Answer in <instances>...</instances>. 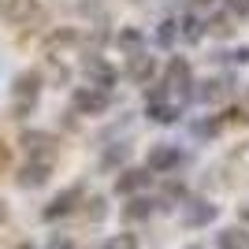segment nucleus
Returning <instances> with one entry per match:
<instances>
[{
  "instance_id": "nucleus-1",
  "label": "nucleus",
  "mask_w": 249,
  "mask_h": 249,
  "mask_svg": "<svg viewBox=\"0 0 249 249\" xmlns=\"http://www.w3.org/2000/svg\"><path fill=\"white\" fill-rule=\"evenodd\" d=\"M37 89H41V74L37 71H22L19 78H15V97H19V104H15V112L26 115L37 104Z\"/></svg>"
},
{
  "instance_id": "nucleus-2",
  "label": "nucleus",
  "mask_w": 249,
  "mask_h": 249,
  "mask_svg": "<svg viewBox=\"0 0 249 249\" xmlns=\"http://www.w3.org/2000/svg\"><path fill=\"white\" fill-rule=\"evenodd\" d=\"M74 108L82 115H101L108 108V89L101 86H82V89H74Z\"/></svg>"
},
{
  "instance_id": "nucleus-3",
  "label": "nucleus",
  "mask_w": 249,
  "mask_h": 249,
  "mask_svg": "<svg viewBox=\"0 0 249 249\" xmlns=\"http://www.w3.org/2000/svg\"><path fill=\"white\" fill-rule=\"evenodd\" d=\"M22 149L30 153V160H45V164H52V156H56V142H52V134H41V130L22 134Z\"/></svg>"
},
{
  "instance_id": "nucleus-4",
  "label": "nucleus",
  "mask_w": 249,
  "mask_h": 249,
  "mask_svg": "<svg viewBox=\"0 0 249 249\" xmlns=\"http://www.w3.org/2000/svg\"><path fill=\"white\" fill-rule=\"evenodd\" d=\"M149 119H156V123H175V119H178V108H175V104H167V89H164V86L149 93Z\"/></svg>"
},
{
  "instance_id": "nucleus-5",
  "label": "nucleus",
  "mask_w": 249,
  "mask_h": 249,
  "mask_svg": "<svg viewBox=\"0 0 249 249\" xmlns=\"http://www.w3.org/2000/svg\"><path fill=\"white\" fill-rule=\"evenodd\" d=\"M212 219H216V205H208V201H186V208H182V223L186 227H205Z\"/></svg>"
},
{
  "instance_id": "nucleus-6",
  "label": "nucleus",
  "mask_w": 249,
  "mask_h": 249,
  "mask_svg": "<svg viewBox=\"0 0 249 249\" xmlns=\"http://www.w3.org/2000/svg\"><path fill=\"white\" fill-rule=\"evenodd\" d=\"M49 171H52V164H45V160H30V164L19 171V186H22V190L45 186V182H49Z\"/></svg>"
},
{
  "instance_id": "nucleus-7",
  "label": "nucleus",
  "mask_w": 249,
  "mask_h": 249,
  "mask_svg": "<svg viewBox=\"0 0 249 249\" xmlns=\"http://www.w3.org/2000/svg\"><path fill=\"white\" fill-rule=\"evenodd\" d=\"M78 197H82V186H71V190H63L60 197H52V205L45 208L41 216H45V219H60V216H67V212L74 208V201H78Z\"/></svg>"
},
{
  "instance_id": "nucleus-8",
  "label": "nucleus",
  "mask_w": 249,
  "mask_h": 249,
  "mask_svg": "<svg viewBox=\"0 0 249 249\" xmlns=\"http://www.w3.org/2000/svg\"><path fill=\"white\" fill-rule=\"evenodd\" d=\"M153 74H156V60H153V56H145V52H134L130 63H126V78H134V82H149Z\"/></svg>"
},
{
  "instance_id": "nucleus-9",
  "label": "nucleus",
  "mask_w": 249,
  "mask_h": 249,
  "mask_svg": "<svg viewBox=\"0 0 249 249\" xmlns=\"http://www.w3.org/2000/svg\"><path fill=\"white\" fill-rule=\"evenodd\" d=\"M149 171H142V167H130V171H123V175L115 178V194H138V190L149 186Z\"/></svg>"
},
{
  "instance_id": "nucleus-10",
  "label": "nucleus",
  "mask_w": 249,
  "mask_h": 249,
  "mask_svg": "<svg viewBox=\"0 0 249 249\" xmlns=\"http://www.w3.org/2000/svg\"><path fill=\"white\" fill-rule=\"evenodd\" d=\"M178 164V149H171V145H156L153 153H149V171H171V167Z\"/></svg>"
},
{
  "instance_id": "nucleus-11",
  "label": "nucleus",
  "mask_w": 249,
  "mask_h": 249,
  "mask_svg": "<svg viewBox=\"0 0 249 249\" xmlns=\"http://www.w3.org/2000/svg\"><path fill=\"white\" fill-rule=\"evenodd\" d=\"M164 86H175V89H186V86H190V67H186V60H178V56H175V60L167 63V82H164Z\"/></svg>"
},
{
  "instance_id": "nucleus-12",
  "label": "nucleus",
  "mask_w": 249,
  "mask_h": 249,
  "mask_svg": "<svg viewBox=\"0 0 249 249\" xmlns=\"http://www.w3.org/2000/svg\"><path fill=\"white\" fill-rule=\"evenodd\" d=\"M86 74H89L93 82H101V89H108V86L115 82V71L104 60H86Z\"/></svg>"
},
{
  "instance_id": "nucleus-13",
  "label": "nucleus",
  "mask_w": 249,
  "mask_h": 249,
  "mask_svg": "<svg viewBox=\"0 0 249 249\" xmlns=\"http://www.w3.org/2000/svg\"><path fill=\"white\" fill-rule=\"evenodd\" d=\"M149 212H153V201H149V197H130L123 205V219H126V223H138V219H145Z\"/></svg>"
},
{
  "instance_id": "nucleus-14",
  "label": "nucleus",
  "mask_w": 249,
  "mask_h": 249,
  "mask_svg": "<svg viewBox=\"0 0 249 249\" xmlns=\"http://www.w3.org/2000/svg\"><path fill=\"white\" fill-rule=\"evenodd\" d=\"M216 246L219 249H249V234H242V231H219L216 234Z\"/></svg>"
},
{
  "instance_id": "nucleus-15",
  "label": "nucleus",
  "mask_w": 249,
  "mask_h": 249,
  "mask_svg": "<svg viewBox=\"0 0 249 249\" xmlns=\"http://www.w3.org/2000/svg\"><path fill=\"white\" fill-rule=\"evenodd\" d=\"M8 19L11 22H22V19H30L34 11H37V0H8Z\"/></svg>"
},
{
  "instance_id": "nucleus-16",
  "label": "nucleus",
  "mask_w": 249,
  "mask_h": 249,
  "mask_svg": "<svg viewBox=\"0 0 249 249\" xmlns=\"http://www.w3.org/2000/svg\"><path fill=\"white\" fill-rule=\"evenodd\" d=\"M227 89H231L227 78H208L205 89H201V101H223V97H227Z\"/></svg>"
},
{
  "instance_id": "nucleus-17",
  "label": "nucleus",
  "mask_w": 249,
  "mask_h": 249,
  "mask_svg": "<svg viewBox=\"0 0 249 249\" xmlns=\"http://www.w3.org/2000/svg\"><path fill=\"white\" fill-rule=\"evenodd\" d=\"M104 249H138V238L134 234H115V238L104 242Z\"/></svg>"
},
{
  "instance_id": "nucleus-18",
  "label": "nucleus",
  "mask_w": 249,
  "mask_h": 249,
  "mask_svg": "<svg viewBox=\"0 0 249 249\" xmlns=\"http://www.w3.org/2000/svg\"><path fill=\"white\" fill-rule=\"evenodd\" d=\"M182 34H186V41H197V37H201V22H197V15H186V19H182Z\"/></svg>"
},
{
  "instance_id": "nucleus-19",
  "label": "nucleus",
  "mask_w": 249,
  "mask_h": 249,
  "mask_svg": "<svg viewBox=\"0 0 249 249\" xmlns=\"http://www.w3.org/2000/svg\"><path fill=\"white\" fill-rule=\"evenodd\" d=\"M156 41L164 45V49L175 41V22H160V30H156Z\"/></svg>"
},
{
  "instance_id": "nucleus-20",
  "label": "nucleus",
  "mask_w": 249,
  "mask_h": 249,
  "mask_svg": "<svg viewBox=\"0 0 249 249\" xmlns=\"http://www.w3.org/2000/svg\"><path fill=\"white\" fill-rule=\"evenodd\" d=\"M119 45H123V49H138V45H142V34L138 30H123L119 34Z\"/></svg>"
},
{
  "instance_id": "nucleus-21",
  "label": "nucleus",
  "mask_w": 249,
  "mask_h": 249,
  "mask_svg": "<svg viewBox=\"0 0 249 249\" xmlns=\"http://www.w3.org/2000/svg\"><path fill=\"white\" fill-rule=\"evenodd\" d=\"M227 11L242 19V15H249V0H227Z\"/></svg>"
},
{
  "instance_id": "nucleus-22",
  "label": "nucleus",
  "mask_w": 249,
  "mask_h": 249,
  "mask_svg": "<svg viewBox=\"0 0 249 249\" xmlns=\"http://www.w3.org/2000/svg\"><path fill=\"white\" fill-rule=\"evenodd\" d=\"M86 216H89V219H104V201L93 197V201H89V208H86Z\"/></svg>"
},
{
  "instance_id": "nucleus-23",
  "label": "nucleus",
  "mask_w": 249,
  "mask_h": 249,
  "mask_svg": "<svg viewBox=\"0 0 249 249\" xmlns=\"http://www.w3.org/2000/svg\"><path fill=\"white\" fill-rule=\"evenodd\" d=\"M216 8V0H194L190 4V15H205V11H212Z\"/></svg>"
},
{
  "instance_id": "nucleus-24",
  "label": "nucleus",
  "mask_w": 249,
  "mask_h": 249,
  "mask_svg": "<svg viewBox=\"0 0 249 249\" xmlns=\"http://www.w3.org/2000/svg\"><path fill=\"white\" fill-rule=\"evenodd\" d=\"M208 26H212V30L219 34V37H223V34H231V26H227V19H216V15H212V22H208Z\"/></svg>"
},
{
  "instance_id": "nucleus-25",
  "label": "nucleus",
  "mask_w": 249,
  "mask_h": 249,
  "mask_svg": "<svg viewBox=\"0 0 249 249\" xmlns=\"http://www.w3.org/2000/svg\"><path fill=\"white\" fill-rule=\"evenodd\" d=\"M49 249H74V246H71V242H67V238H56V242H52Z\"/></svg>"
},
{
  "instance_id": "nucleus-26",
  "label": "nucleus",
  "mask_w": 249,
  "mask_h": 249,
  "mask_svg": "<svg viewBox=\"0 0 249 249\" xmlns=\"http://www.w3.org/2000/svg\"><path fill=\"white\" fill-rule=\"evenodd\" d=\"M234 60H238V63H249V49H238V52H234Z\"/></svg>"
},
{
  "instance_id": "nucleus-27",
  "label": "nucleus",
  "mask_w": 249,
  "mask_h": 249,
  "mask_svg": "<svg viewBox=\"0 0 249 249\" xmlns=\"http://www.w3.org/2000/svg\"><path fill=\"white\" fill-rule=\"evenodd\" d=\"M4 219H8V205H4V201H0V223H4Z\"/></svg>"
},
{
  "instance_id": "nucleus-28",
  "label": "nucleus",
  "mask_w": 249,
  "mask_h": 249,
  "mask_svg": "<svg viewBox=\"0 0 249 249\" xmlns=\"http://www.w3.org/2000/svg\"><path fill=\"white\" fill-rule=\"evenodd\" d=\"M242 223H249V205H242Z\"/></svg>"
},
{
  "instance_id": "nucleus-29",
  "label": "nucleus",
  "mask_w": 249,
  "mask_h": 249,
  "mask_svg": "<svg viewBox=\"0 0 249 249\" xmlns=\"http://www.w3.org/2000/svg\"><path fill=\"white\" fill-rule=\"evenodd\" d=\"M15 249H34V246H30V242H22V246H15Z\"/></svg>"
}]
</instances>
